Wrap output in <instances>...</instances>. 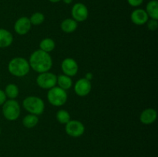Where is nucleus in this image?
I'll use <instances>...</instances> for the list:
<instances>
[{"label": "nucleus", "mask_w": 158, "mask_h": 157, "mask_svg": "<svg viewBox=\"0 0 158 157\" xmlns=\"http://www.w3.org/2000/svg\"><path fill=\"white\" fill-rule=\"evenodd\" d=\"M30 69L38 73L49 72L52 66V58L50 54L38 49L32 52L29 59Z\"/></svg>", "instance_id": "1"}, {"label": "nucleus", "mask_w": 158, "mask_h": 157, "mask_svg": "<svg viewBox=\"0 0 158 157\" xmlns=\"http://www.w3.org/2000/svg\"><path fill=\"white\" fill-rule=\"evenodd\" d=\"M8 71L15 77H24L30 71L29 61L23 57H15L8 63Z\"/></svg>", "instance_id": "2"}, {"label": "nucleus", "mask_w": 158, "mask_h": 157, "mask_svg": "<svg viewBox=\"0 0 158 157\" xmlns=\"http://www.w3.org/2000/svg\"><path fill=\"white\" fill-rule=\"evenodd\" d=\"M23 106L29 114L40 115L45 110V103L41 98L35 95H29L23 99Z\"/></svg>", "instance_id": "3"}, {"label": "nucleus", "mask_w": 158, "mask_h": 157, "mask_svg": "<svg viewBox=\"0 0 158 157\" xmlns=\"http://www.w3.org/2000/svg\"><path fill=\"white\" fill-rule=\"evenodd\" d=\"M2 112L8 121H15L18 119L21 113V107L18 102L15 99H8L2 105Z\"/></svg>", "instance_id": "4"}, {"label": "nucleus", "mask_w": 158, "mask_h": 157, "mask_svg": "<svg viewBox=\"0 0 158 157\" xmlns=\"http://www.w3.org/2000/svg\"><path fill=\"white\" fill-rule=\"evenodd\" d=\"M68 95L66 90L59 86H54L49 89L47 92V99L52 106L56 107L64 106L67 102Z\"/></svg>", "instance_id": "5"}, {"label": "nucleus", "mask_w": 158, "mask_h": 157, "mask_svg": "<svg viewBox=\"0 0 158 157\" xmlns=\"http://www.w3.org/2000/svg\"><path fill=\"white\" fill-rule=\"evenodd\" d=\"M57 75L52 72H46L39 73L36 77V84L43 89H50L56 86Z\"/></svg>", "instance_id": "6"}, {"label": "nucleus", "mask_w": 158, "mask_h": 157, "mask_svg": "<svg viewBox=\"0 0 158 157\" xmlns=\"http://www.w3.org/2000/svg\"><path fill=\"white\" fill-rule=\"evenodd\" d=\"M66 134L73 138H78L84 134L85 126L83 123L77 119H71L66 124Z\"/></svg>", "instance_id": "7"}, {"label": "nucleus", "mask_w": 158, "mask_h": 157, "mask_svg": "<svg viewBox=\"0 0 158 157\" xmlns=\"http://www.w3.org/2000/svg\"><path fill=\"white\" fill-rule=\"evenodd\" d=\"M71 15L77 22H82L87 19L89 16L88 8L85 4L82 2H77L73 6L71 9Z\"/></svg>", "instance_id": "8"}, {"label": "nucleus", "mask_w": 158, "mask_h": 157, "mask_svg": "<svg viewBox=\"0 0 158 157\" xmlns=\"http://www.w3.org/2000/svg\"><path fill=\"white\" fill-rule=\"evenodd\" d=\"M61 69L63 74L69 77L75 76L79 70L77 62L73 58H66L61 63Z\"/></svg>", "instance_id": "9"}, {"label": "nucleus", "mask_w": 158, "mask_h": 157, "mask_svg": "<svg viewBox=\"0 0 158 157\" xmlns=\"http://www.w3.org/2000/svg\"><path fill=\"white\" fill-rule=\"evenodd\" d=\"M92 89L90 81L85 78H80L74 85V92L78 96L85 97L89 95Z\"/></svg>", "instance_id": "10"}, {"label": "nucleus", "mask_w": 158, "mask_h": 157, "mask_svg": "<svg viewBox=\"0 0 158 157\" xmlns=\"http://www.w3.org/2000/svg\"><path fill=\"white\" fill-rule=\"evenodd\" d=\"M32 24L29 18L23 16L19 18L14 24V31L19 35H26L30 31Z\"/></svg>", "instance_id": "11"}, {"label": "nucleus", "mask_w": 158, "mask_h": 157, "mask_svg": "<svg viewBox=\"0 0 158 157\" xmlns=\"http://www.w3.org/2000/svg\"><path fill=\"white\" fill-rule=\"evenodd\" d=\"M149 19L146 11L143 9H136L131 12V20L137 26H143Z\"/></svg>", "instance_id": "12"}, {"label": "nucleus", "mask_w": 158, "mask_h": 157, "mask_svg": "<svg viewBox=\"0 0 158 157\" xmlns=\"http://www.w3.org/2000/svg\"><path fill=\"white\" fill-rule=\"evenodd\" d=\"M157 117V111L152 108H148L143 110L140 115V121L144 125L153 124Z\"/></svg>", "instance_id": "13"}, {"label": "nucleus", "mask_w": 158, "mask_h": 157, "mask_svg": "<svg viewBox=\"0 0 158 157\" xmlns=\"http://www.w3.org/2000/svg\"><path fill=\"white\" fill-rule=\"evenodd\" d=\"M13 42V35L6 29L0 28V49H6Z\"/></svg>", "instance_id": "14"}, {"label": "nucleus", "mask_w": 158, "mask_h": 157, "mask_svg": "<svg viewBox=\"0 0 158 157\" xmlns=\"http://www.w3.org/2000/svg\"><path fill=\"white\" fill-rule=\"evenodd\" d=\"M78 27V22L72 18H68L63 20L60 24V28L62 31L66 33H72L75 32Z\"/></svg>", "instance_id": "15"}, {"label": "nucleus", "mask_w": 158, "mask_h": 157, "mask_svg": "<svg viewBox=\"0 0 158 157\" xmlns=\"http://www.w3.org/2000/svg\"><path fill=\"white\" fill-rule=\"evenodd\" d=\"M146 11L148 17L152 19L158 20V2L157 0H150L146 6Z\"/></svg>", "instance_id": "16"}, {"label": "nucleus", "mask_w": 158, "mask_h": 157, "mask_svg": "<svg viewBox=\"0 0 158 157\" xmlns=\"http://www.w3.org/2000/svg\"><path fill=\"white\" fill-rule=\"evenodd\" d=\"M56 85L60 88L66 91L73 86V80L71 77L62 74V75H57Z\"/></svg>", "instance_id": "17"}, {"label": "nucleus", "mask_w": 158, "mask_h": 157, "mask_svg": "<svg viewBox=\"0 0 158 157\" xmlns=\"http://www.w3.org/2000/svg\"><path fill=\"white\" fill-rule=\"evenodd\" d=\"M56 43L52 38H45L40 42V49L49 53L52 52L55 49Z\"/></svg>", "instance_id": "18"}, {"label": "nucleus", "mask_w": 158, "mask_h": 157, "mask_svg": "<svg viewBox=\"0 0 158 157\" xmlns=\"http://www.w3.org/2000/svg\"><path fill=\"white\" fill-rule=\"evenodd\" d=\"M4 92L6 95V98L9 99H15L18 97L19 90L16 85L14 83H9L5 88Z\"/></svg>", "instance_id": "19"}, {"label": "nucleus", "mask_w": 158, "mask_h": 157, "mask_svg": "<svg viewBox=\"0 0 158 157\" xmlns=\"http://www.w3.org/2000/svg\"><path fill=\"white\" fill-rule=\"evenodd\" d=\"M38 115L33 114H28L23 118V125L27 129H32L39 123Z\"/></svg>", "instance_id": "20"}, {"label": "nucleus", "mask_w": 158, "mask_h": 157, "mask_svg": "<svg viewBox=\"0 0 158 157\" xmlns=\"http://www.w3.org/2000/svg\"><path fill=\"white\" fill-rule=\"evenodd\" d=\"M56 118L59 123L63 125H66L68 122L71 120L70 114L65 109H60L57 111L56 114Z\"/></svg>", "instance_id": "21"}, {"label": "nucleus", "mask_w": 158, "mask_h": 157, "mask_svg": "<svg viewBox=\"0 0 158 157\" xmlns=\"http://www.w3.org/2000/svg\"><path fill=\"white\" fill-rule=\"evenodd\" d=\"M30 22L32 26H40L43 24V22L45 21V15L44 14L40 12H34L29 18Z\"/></svg>", "instance_id": "22"}, {"label": "nucleus", "mask_w": 158, "mask_h": 157, "mask_svg": "<svg viewBox=\"0 0 158 157\" xmlns=\"http://www.w3.org/2000/svg\"><path fill=\"white\" fill-rule=\"evenodd\" d=\"M147 26H148V29L150 31H156L158 28V20L157 19H148V21L147 22Z\"/></svg>", "instance_id": "23"}, {"label": "nucleus", "mask_w": 158, "mask_h": 157, "mask_svg": "<svg viewBox=\"0 0 158 157\" xmlns=\"http://www.w3.org/2000/svg\"><path fill=\"white\" fill-rule=\"evenodd\" d=\"M127 1L128 4L132 7H139L143 4L144 0H127Z\"/></svg>", "instance_id": "24"}, {"label": "nucleus", "mask_w": 158, "mask_h": 157, "mask_svg": "<svg viewBox=\"0 0 158 157\" xmlns=\"http://www.w3.org/2000/svg\"><path fill=\"white\" fill-rule=\"evenodd\" d=\"M6 100H7V98H6V95L5 94L4 90L0 89V106H2Z\"/></svg>", "instance_id": "25"}, {"label": "nucleus", "mask_w": 158, "mask_h": 157, "mask_svg": "<svg viewBox=\"0 0 158 157\" xmlns=\"http://www.w3.org/2000/svg\"><path fill=\"white\" fill-rule=\"evenodd\" d=\"M93 78H94V74L92 72H86V75H85V78L89 80V81H91Z\"/></svg>", "instance_id": "26"}, {"label": "nucleus", "mask_w": 158, "mask_h": 157, "mask_svg": "<svg viewBox=\"0 0 158 157\" xmlns=\"http://www.w3.org/2000/svg\"><path fill=\"white\" fill-rule=\"evenodd\" d=\"M62 1H63L65 4L69 5L73 2V0H62Z\"/></svg>", "instance_id": "27"}, {"label": "nucleus", "mask_w": 158, "mask_h": 157, "mask_svg": "<svg viewBox=\"0 0 158 157\" xmlns=\"http://www.w3.org/2000/svg\"><path fill=\"white\" fill-rule=\"evenodd\" d=\"M49 1L52 3H57V2H60L62 1V0H49Z\"/></svg>", "instance_id": "28"}, {"label": "nucleus", "mask_w": 158, "mask_h": 157, "mask_svg": "<svg viewBox=\"0 0 158 157\" xmlns=\"http://www.w3.org/2000/svg\"><path fill=\"white\" fill-rule=\"evenodd\" d=\"M1 132H2V130H1V127H0V135H1Z\"/></svg>", "instance_id": "29"}]
</instances>
